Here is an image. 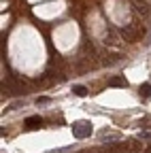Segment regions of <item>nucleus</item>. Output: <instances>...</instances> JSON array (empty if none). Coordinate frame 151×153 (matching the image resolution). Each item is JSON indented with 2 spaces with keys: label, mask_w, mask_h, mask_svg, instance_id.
<instances>
[{
  "label": "nucleus",
  "mask_w": 151,
  "mask_h": 153,
  "mask_svg": "<svg viewBox=\"0 0 151 153\" xmlns=\"http://www.w3.org/2000/svg\"><path fill=\"white\" fill-rule=\"evenodd\" d=\"M72 134H74V136H77V138H87L89 136V134H91V123L89 121H74L72 123Z\"/></svg>",
  "instance_id": "nucleus-1"
},
{
  "label": "nucleus",
  "mask_w": 151,
  "mask_h": 153,
  "mask_svg": "<svg viewBox=\"0 0 151 153\" xmlns=\"http://www.w3.org/2000/svg\"><path fill=\"white\" fill-rule=\"evenodd\" d=\"M141 28L136 26V24H130V26H126L123 30H121V36L126 38V41H130V43H134V41H138L141 38Z\"/></svg>",
  "instance_id": "nucleus-2"
},
{
  "label": "nucleus",
  "mask_w": 151,
  "mask_h": 153,
  "mask_svg": "<svg viewBox=\"0 0 151 153\" xmlns=\"http://www.w3.org/2000/svg\"><path fill=\"white\" fill-rule=\"evenodd\" d=\"M121 153H143V145L138 140H126L121 143Z\"/></svg>",
  "instance_id": "nucleus-3"
},
{
  "label": "nucleus",
  "mask_w": 151,
  "mask_h": 153,
  "mask_svg": "<svg viewBox=\"0 0 151 153\" xmlns=\"http://www.w3.org/2000/svg\"><path fill=\"white\" fill-rule=\"evenodd\" d=\"M132 7H134V11L141 13L143 17L149 15V2H143V0H132Z\"/></svg>",
  "instance_id": "nucleus-4"
},
{
  "label": "nucleus",
  "mask_w": 151,
  "mask_h": 153,
  "mask_svg": "<svg viewBox=\"0 0 151 153\" xmlns=\"http://www.w3.org/2000/svg\"><path fill=\"white\" fill-rule=\"evenodd\" d=\"M43 126V119L41 117H28L26 119V128L28 130H36V128H41Z\"/></svg>",
  "instance_id": "nucleus-5"
},
{
  "label": "nucleus",
  "mask_w": 151,
  "mask_h": 153,
  "mask_svg": "<svg viewBox=\"0 0 151 153\" xmlns=\"http://www.w3.org/2000/svg\"><path fill=\"white\" fill-rule=\"evenodd\" d=\"M109 85H113V87H126L128 81L123 79V76H113V79L109 81Z\"/></svg>",
  "instance_id": "nucleus-6"
},
{
  "label": "nucleus",
  "mask_w": 151,
  "mask_h": 153,
  "mask_svg": "<svg viewBox=\"0 0 151 153\" xmlns=\"http://www.w3.org/2000/svg\"><path fill=\"white\" fill-rule=\"evenodd\" d=\"M141 96H143V98H149V96H151V85L149 83L141 85Z\"/></svg>",
  "instance_id": "nucleus-7"
},
{
  "label": "nucleus",
  "mask_w": 151,
  "mask_h": 153,
  "mask_svg": "<svg viewBox=\"0 0 151 153\" xmlns=\"http://www.w3.org/2000/svg\"><path fill=\"white\" fill-rule=\"evenodd\" d=\"M72 91L77 94V96H87V87H83V85H77V87H72Z\"/></svg>",
  "instance_id": "nucleus-8"
},
{
  "label": "nucleus",
  "mask_w": 151,
  "mask_h": 153,
  "mask_svg": "<svg viewBox=\"0 0 151 153\" xmlns=\"http://www.w3.org/2000/svg\"><path fill=\"white\" fill-rule=\"evenodd\" d=\"M143 2H149V0H143Z\"/></svg>",
  "instance_id": "nucleus-9"
}]
</instances>
